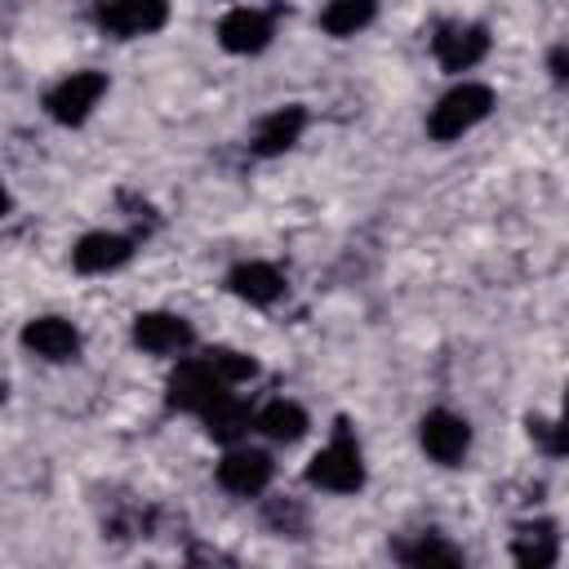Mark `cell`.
I'll return each mask as SVG.
<instances>
[{
	"label": "cell",
	"mask_w": 569,
	"mask_h": 569,
	"mask_svg": "<svg viewBox=\"0 0 569 569\" xmlns=\"http://www.w3.org/2000/svg\"><path fill=\"white\" fill-rule=\"evenodd\" d=\"M307 485L325 489V493H360L365 489V453H360V440L347 418H338L329 445L311 453Z\"/></svg>",
	"instance_id": "cell-1"
},
{
	"label": "cell",
	"mask_w": 569,
	"mask_h": 569,
	"mask_svg": "<svg viewBox=\"0 0 569 569\" xmlns=\"http://www.w3.org/2000/svg\"><path fill=\"white\" fill-rule=\"evenodd\" d=\"M498 107V93L485 80H458L449 93H440V102L427 111V138L431 142H458L462 133H471L480 120H489V111Z\"/></svg>",
	"instance_id": "cell-2"
},
{
	"label": "cell",
	"mask_w": 569,
	"mask_h": 569,
	"mask_svg": "<svg viewBox=\"0 0 569 569\" xmlns=\"http://www.w3.org/2000/svg\"><path fill=\"white\" fill-rule=\"evenodd\" d=\"M107 89H111L107 71H93V67L71 71L53 89H44V116L53 124H62V129H76V124H84L93 116V107L107 98Z\"/></svg>",
	"instance_id": "cell-3"
},
{
	"label": "cell",
	"mask_w": 569,
	"mask_h": 569,
	"mask_svg": "<svg viewBox=\"0 0 569 569\" xmlns=\"http://www.w3.org/2000/svg\"><path fill=\"white\" fill-rule=\"evenodd\" d=\"M227 387H231V382H227L204 356H187V360L173 365V373H169V382H164V400H169V409L200 418L213 400L227 396Z\"/></svg>",
	"instance_id": "cell-4"
},
{
	"label": "cell",
	"mask_w": 569,
	"mask_h": 569,
	"mask_svg": "<svg viewBox=\"0 0 569 569\" xmlns=\"http://www.w3.org/2000/svg\"><path fill=\"white\" fill-rule=\"evenodd\" d=\"M489 44H493V36H489L485 22H462V18H453V22H440V27H436V36H431V58L440 62V71L462 76V71H471V67H480V62L489 58Z\"/></svg>",
	"instance_id": "cell-5"
},
{
	"label": "cell",
	"mask_w": 569,
	"mask_h": 569,
	"mask_svg": "<svg viewBox=\"0 0 569 569\" xmlns=\"http://www.w3.org/2000/svg\"><path fill=\"white\" fill-rule=\"evenodd\" d=\"M169 22V0H98L93 27L111 40H138L156 36Z\"/></svg>",
	"instance_id": "cell-6"
},
{
	"label": "cell",
	"mask_w": 569,
	"mask_h": 569,
	"mask_svg": "<svg viewBox=\"0 0 569 569\" xmlns=\"http://www.w3.org/2000/svg\"><path fill=\"white\" fill-rule=\"evenodd\" d=\"M418 445L436 467H462L471 449V422L453 409H427L418 418Z\"/></svg>",
	"instance_id": "cell-7"
},
{
	"label": "cell",
	"mask_w": 569,
	"mask_h": 569,
	"mask_svg": "<svg viewBox=\"0 0 569 569\" xmlns=\"http://www.w3.org/2000/svg\"><path fill=\"white\" fill-rule=\"evenodd\" d=\"M129 338L147 356H182V351H191L196 329L178 311H138L129 325Z\"/></svg>",
	"instance_id": "cell-8"
},
{
	"label": "cell",
	"mask_w": 569,
	"mask_h": 569,
	"mask_svg": "<svg viewBox=\"0 0 569 569\" xmlns=\"http://www.w3.org/2000/svg\"><path fill=\"white\" fill-rule=\"evenodd\" d=\"M218 485L236 498H258L271 476H276V462L267 449H253V445H227V453L218 458Z\"/></svg>",
	"instance_id": "cell-9"
},
{
	"label": "cell",
	"mask_w": 569,
	"mask_h": 569,
	"mask_svg": "<svg viewBox=\"0 0 569 569\" xmlns=\"http://www.w3.org/2000/svg\"><path fill=\"white\" fill-rule=\"evenodd\" d=\"M271 36H276V22H271L267 9L236 4V9H227V13L218 18V44H222L227 53H240V58L262 53V49L271 44Z\"/></svg>",
	"instance_id": "cell-10"
},
{
	"label": "cell",
	"mask_w": 569,
	"mask_h": 569,
	"mask_svg": "<svg viewBox=\"0 0 569 569\" xmlns=\"http://www.w3.org/2000/svg\"><path fill=\"white\" fill-rule=\"evenodd\" d=\"M18 338H22V347L31 356H40L49 365H67V360L80 356V329L71 320H62V316H31Z\"/></svg>",
	"instance_id": "cell-11"
},
{
	"label": "cell",
	"mask_w": 569,
	"mask_h": 569,
	"mask_svg": "<svg viewBox=\"0 0 569 569\" xmlns=\"http://www.w3.org/2000/svg\"><path fill=\"white\" fill-rule=\"evenodd\" d=\"M129 258H133V236H120V231H84V236L71 244V267H76L80 276L120 271Z\"/></svg>",
	"instance_id": "cell-12"
},
{
	"label": "cell",
	"mask_w": 569,
	"mask_h": 569,
	"mask_svg": "<svg viewBox=\"0 0 569 569\" xmlns=\"http://www.w3.org/2000/svg\"><path fill=\"white\" fill-rule=\"evenodd\" d=\"M302 129H307V107H302V102H284V107L267 111V116L253 124L249 151H253V156H262V160H271V156H284L289 147H298Z\"/></svg>",
	"instance_id": "cell-13"
},
{
	"label": "cell",
	"mask_w": 569,
	"mask_h": 569,
	"mask_svg": "<svg viewBox=\"0 0 569 569\" xmlns=\"http://www.w3.org/2000/svg\"><path fill=\"white\" fill-rule=\"evenodd\" d=\"M227 293L249 302V307H271L284 298V271L276 262H262V258H249V262H236L227 271Z\"/></svg>",
	"instance_id": "cell-14"
},
{
	"label": "cell",
	"mask_w": 569,
	"mask_h": 569,
	"mask_svg": "<svg viewBox=\"0 0 569 569\" xmlns=\"http://www.w3.org/2000/svg\"><path fill=\"white\" fill-rule=\"evenodd\" d=\"M253 409L240 400V396H222V400H213L204 413H200V427H204V436L209 440H218V445H240L249 431H253Z\"/></svg>",
	"instance_id": "cell-15"
},
{
	"label": "cell",
	"mask_w": 569,
	"mask_h": 569,
	"mask_svg": "<svg viewBox=\"0 0 569 569\" xmlns=\"http://www.w3.org/2000/svg\"><path fill=\"white\" fill-rule=\"evenodd\" d=\"M511 556L525 569H547L560 556V533L551 520H520L511 533Z\"/></svg>",
	"instance_id": "cell-16"
},
{
	"label": "cell",
	"mask_w": 569,
	"mask_h": 569,
	"mask_svg": "<svg viewBox=\"0 0 569 569\" xmlns=\"http://www.w3.org/2000/svg\"><path fill=\"white\" fill-rule=\"evenodd\" d=\"M307 427H311L307 409L298 400H284V396L280 400H267L258 409V418H253V431H262L271 445H293V440L307 436Z\"/></svg>",
	"instance_id": "cell-17"
},
{
	"label": "cell",
	"mask_w": 569,
	"mask_h": 569,
	"mask_svg": "<svg viewBox=\"0 0 569 569\" xmlns=\"http://www.w3.org/2000/svg\"><path fill=\"white\" fill-rule=\"evenodd\" d=\"M373 13H378V0H329L325 9H320V31L325 36H333V40H347V36H356V31H365L369 22H373Z\"/></svg>",
	"instance_id": "cell-18"
},
{
	"label": "cell",
	"mask_w": 569,
	"mask_h": 569,
	"mask_svg": "<svg viewBox=\"0 0 569 569\" xmlns=\"http://www.w3.org/2000/svg\"><path fill=\"white\" fill-rule=\"evenodd\" d=\"M396 556H400L405 565H462V551L449 547L440 533H418V538L405 542Z\"/></svg>",
	"instance_id": "cell-19"
},
{
	"label": "cell",
	"mask_w": 569,
	"mask_h": 569,
	"mask_svg": "<svg viewBox=\"0 0 569 569\" xmlns=\"http://www.w3.org/2000/svg\"><path fill=\"white\" fill-rule=\"evenodd\" d=\"M529 440L547 453V458H569V387H565V409L556 422L529 418Z\"/></svg>",
	"instance_id": "cell-20"
},
{
	"label": "cell",
	"mask_w": 569,
	"mask_h": 569,
	"mask_svg": "<svg viewBox=\"0 0 569 569\" xmlns=\"http://www.w3.org/2000/svg\"><path fill=\"white\" fill-rule=\"evenodd\" d=\"M204 360L236 387V382H249V378H258V360L249 356V351H240V347H209L204 351Z\"/></svg>",
	"instance_id": "cell-21"
},
{
	"label": "cell",
	"mask_w": 569,
	"mask_h": 569,
	"mask_svg": "<svg viewBox=\"0 0 569 569\" xmlns=\"http://www.w3.org/2000/svg\"><path fill=\"white\" fill-rule=\"evenodd\" d=\"M267 525H271L280 538H302V529H307V511H302L298 502H289V498H284V502L276 498V502L267 507Z\"/></svg>",
	"instance_id": "cell-22"
},
{
	"label": "cell",
	"mask_w": 569,
	"mask_h": 569,
	"mask_svg": "<svg viewBox=\"0 0 569 569\" xmlns=\"http://www.w3.org/2000/svg\"><path fill=\"white\" fill-rule=\"evenodd\" d=\"M547 71H551V80H556V84H569V40H565V44H556V49L547 53Z\"/></svg>",
	"instance_id": "cell-23"
}]
</instances>
